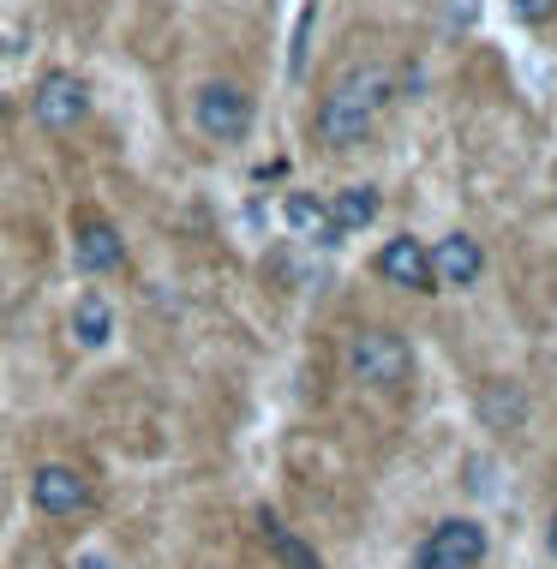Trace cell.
<instances>
[{
	"label": "cell",
	"instance_id": "cell-1",
	"mask_svg": "<svg viewBox=\"0 0 557 569\" xmlns=\"http://www.w3.org/2000/svg\"><path fill=\"white\" fill-rule=\"evenodd\" d=\"M390 102H396L390 67H354V72H342V79L330 84V97L318 102V120H312L318 144H330V150L366 144V132L384 120Z\"/></svg>",
	"mask_w": 557,
	"mask_h": 569
},
{
	"label": "cell",
	"instance_id": "cell-2",
	"mask_svg": "<svg viewBox=\"0 0 557 569\" xmlns=\"http://www.w3.org/2000/svg\"><path fill=\"white\" fill-rule=\"evenodd\" d=\"M252 90L235 84V79H205L192 90V127L198 138H210V144H246L252 138Z\"/></svg>",
	"mask_w": 557,
	"mask_h": 569
},
{
	"label": "cell",
	"instance_id": "cell-3",
	"mask_svg": "<svg viewBox=\"0 0 557 569\" xmlns=\"http://www.w3.org/2000/svg\"><path fill=\"white\" fill-rule=\"evenodd\" d=\"M348 372L371 383V390H401V383L414 378V348L408 336L384 330V325H366L348 336Z\"/></svg>",
	"mask_w": 557,
	"mask_h": 569
},
{
	"label": "cell",
	"instance_id": "cell-4",
	"mask_svg": "<svg viewBox=\"0 0 557 569\" xmlns=\"http://www.w3.org/2000/svg\"><path fill=\"white\" fill-rule=\"evenodd\" d=\"M486 563V528L474 516H444L414 546V569H479Z\"/></svg>",
	"mask_w": 557,
	"mask_h": 569
},
{
	"label": "cell",
	"instance_id": "cell-5",
	"mask_svg": "<svg viewBox=\"0 0 557 569\" xmlns=\"http://www.w3.org/2000/svg\"><path fill=\"white\" fill-rule=\"evenodd\" d=\"M30 114H37V127H49V132L84 127V114H90V84L79 79V72H67V67H49V72L37 79V90H30Z\"/></svg>",
	"mask_w": 557,
	"mask_h": 569
},
{
	"label": "cell",
	"instance_id": "cell-6",
	"mask_svg": "<svg viewBox=\"0 0 557 569\" xmlns=\"http://www.w3.org/2000/svg\"><path fill=\"white\" fill-rule=\"evenodd\" d=\"M72 264L79 276H108L127 264V240L102 210H72Z\"/></svg>",
	"mask_w": 557,
	"mask_h": 569
},
{
	"label": "cell",
	"instance_id": "cell-7",
	"mask_svg": "<svg viewBox=\"0 0 557 569\" xmlns=\"http://www.w3.org/2000/svg\"><path fill=\"white\" fill-rule=\"evenodd\" d=\"M378 276H384L390 288H408V295H438V276H431V246H426V240H414V234L384 240Z\"/></svg>",
	"mask_w": 557,
	"mask_h": 569
},
{
	"label": "cell",
	"instance_id": "cell-8",
	"mask_svg": "<svg viewBox=\"0 0 557 569\" xmlns=\"http://www.w3.org/2000/svg\"><path fill=\"white\" fill-rule=\"evenodd\" d=\"M30 503L42 516H79V510H90V480L79 468H67V461H42L30 473Z\"/></svg>",
	"mask_w": 557,
	"mask_h": 569
},
{
	"label": "cell",
	"instance_id": "cell-9",
	"mask_svg": "<svg viewBox=\"0 0 557 569\" xmlns=\"http://www.w3.org/2000/svg\"><path fill=\"white\" fill-rule=\"evenodd\" d=\"M431 276H438V288H474L486 276V246L474 234H444L431 246Z\"/></svg>",
	"mask_w": 557,
	"mask_h": 569
},
{
	"label": "cell",
	"instance_id": "cell-10",
	"mask_svg": "<svg viewBox=\"0 0 557 569\" xmlns=\"http://www.w3.org/2000/svg\"><path fill=\"white\" fill-rule=\"evenodd\" d=\"M479 420H486L491 432H516V426L528 420V390H521L516 378H486L479 383Z\"/></svg>",
	"mask_w": 557,
	"mask_h": 569
},
{
	"label": "cell",
	"instance_id": "cell-11",
	"mask_svg": "<svg viewBox=\"0 0 557 569\" xmlns=\"http://www.w3.org/2000/svg\"><path fill=\"white\" fill-rule=\"evenodd\" d=\"M282 217H288V228L300 240H312V246H342V228L330 222V204L324 198H312V192H288L282 198Z\"/></svg>",
	"mask_w": 557,
	"mask_h": 569
},
{
	"label": "cell",
	"instance_id": "cell-12",
	"mask_svg": "<svg viewBox=\"0 0 557 569\" xmlns=\"http://www.w3.org/2000/svg\"><path fill=\"white\" fill-rule=\"evenodd\" d=\"M324 204H330V222L342 228V234H360V228L378 222L384 192H378V187H342V192H330V198H324Z\"/></svg>",
	"mask_w": 557,
	"mask_h": 569
},
{
	"label": "cell",
	"instance_id": "cell-13",
	"mask_svg": "<svg viewBox=\"0 0 557 569\" xmlns=\"http://www.w3.org/2000/svg\"><path fill=\"white\" fill-rule=\"evenodd\" d=\"M258 533H265V546H270V558H276V563H282V569H324V563H318V551H312V546H306V540H300V533H294V528H282V521H276L270 510H265V516H258Z\"/></svg>",
	"mask_w": 557,
	"mask_h": 569
},
{
	"label": "cell",
	"instance_id": "cell-14",
	"mask_svg": "<svg viewBox=\"0 0 557 569\" xmlns=\"http://www.w3.org/2000/svg\"><path fill=\"white\" fill-rule=\"evenodd\" d=\"M72 336H79L84 348H108V342H115V306H108L97 288L79 295V306H72Z\"/></svg>",
	"mask_w": 557,
	"mask_h": 569
},
{
	"label": "cell",
	"instance_id": "cell-15",
	"mask_svg": "<svg viewBox=\"0 0 557 569\" xmlns=\"http://www.w3.org/2000/svg\"><path fill=\"white\" fill-rule=\"evenodd\" d=\"M509 12H516L521 24H534V30H539V24H551V19H557V0H509Z\"/></svg>",
	"mask_w": 557,
	"mask_h": 569
},
{
	"label": "cell",
	"instance_id": "cell-16",
	"mask_svg": "<svg viewBox=\"0 0 557 569\" xmlns=\"http://www.w3.org/2000/svg\"><path fill=\"white\" fill-rule=\"evenodd\" d=\"M312 19H318V7H306V12H300V30H294V54H288V72H294V79L306 72V37H312Z\"/></svg>",
	"mask_w": 557,
	"mask_h": 569
},
{
	"label": "cell",
	"instance_id": "cell-17",
	"mask_svg": "<svg viewBox=\"0 0 557 569\" xmlns=\"http://www.w3.org/2000/svg\"><path fill=\"white\" fill-rule=\"evenodd\" d=\"M474 12H479L474 0H456V7H450V24H474Z\"/></svg>",
	"mask_w": 557,
	"mask_h": 569
},
{
	"label": "cell",
	"instance_id": "cell-18",
	"mask_svg": "<svg viewBox=\"0 0 557 569\" xmlns=\"http://www.w3.org/2000/svg\"><path fill=\"white\" fill-rule=\"evenodd\" d=\"M79 569H115V563H108L102 551H84V558H79Z\"/></svg>",
	"mask_w": 557,
	"mask_h": 569
},
{
	"label": "cell",
	"instance_id": "cell-19",
	"mask_svg": "<svg viewBox=\"0 0 557 569\" xmlns=\"http://www.w3.org/2000/svg\"><path fill=\"white\" fill-rule=\"evenodd\" d=\"M546 551H551V558H557V516L546 521Z\"/></svg>",
	"mask_w": 557,
	"mask_h": 569
},
{
	"label": "cell",
	"instance_id": "cell-20",
	"mask_svg": "<svg viewBox=\"0 0 557 569\" xmlns=\"http://www.w3.org/2000/svg\"><path fill=\"white\" fill-rule=\"evenodd\" d=\"M0 127H7V97H0Z\"/></svg>",
	"mask_w": 557,
	"mask_h": 569
}]
</instances>
